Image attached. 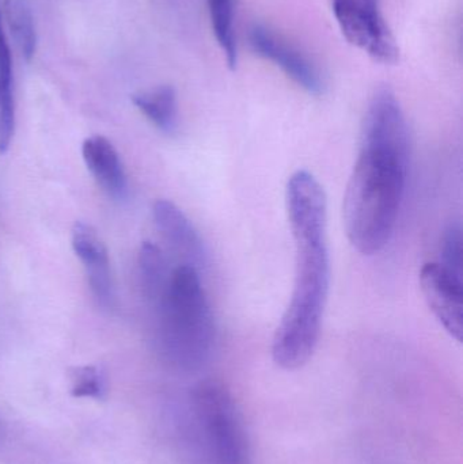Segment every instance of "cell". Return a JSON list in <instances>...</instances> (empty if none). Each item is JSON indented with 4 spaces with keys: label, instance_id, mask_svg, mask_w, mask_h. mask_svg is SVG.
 <instances>
[{
    "label": "cell",
    "instance_id": "cell-14",
    "mask_svg": "<svg viewBox=\"0 0 463 464\" xmlns=\"http://www.w3.org/2000/svg\"><path fill=\"white\" fill-rule=\"evenodd\" d=\"M2 16L21 56L24 60L32 59L37 48V33L26 0H3Z\"/></svg>",
    "mask_w": 463,
    "mask_h": 464
},
{
    "label": "cell",
    "instance_id": "cell-5",
    "mask_svg": "<svg viewBox=\"0 0 463 464\" xmlns=\"http://www.w3.org/2000/svg\"><path fill=\"white\" fill-rule=\"evenodd\" d=\"M332 11L351 45L381 64H396L400 49L382 13V0H332Z\"/></svg>",
    "mask_w": 463,
    "mask_h": 464
},
{
    "label": "cell",
    "instance_id": "cell-2",
    "mask_svg": "<svg viewBox=\"0 0 463 464\" xmlns=\"http://www.w3.org/2000/svg\"><path fill=\"white\" fill-rule=\"evenodd\" d=\"M410 157L361 147L345 190L342 218L351 245L380 253L393 235L404 198Z\"/></svg>",
    "mask_w": 463,
    "mask_h": 464
},
{
    "label": "cell",
    "instance_id": "cell-3",
    "mask_svg": "<svg viewBox=\"0 0 463 464\" xmlns=\"http://www.w3.org/2000/svg\"><path fill=\"white\" fill-rule=\"evenodd\" d=\"M158 304L162 353L179 370H200L214 352L215 324L198 270H173Z\"/></svg>",
    "mask_w": 463,
    "mask_h": 464
},
{
    "label": "cell",
    "instance_id": "cell-13",
    "mask_svg": "<svg viewBox=\"0 0 463 464\" xmlns=\"http://www.w3.org/2000/svg\"><path fill=\"white\" fill-rule=\"evenodd\" d=\"M132 102L155 127L173 132L178 119L177 92L171 86H158L132 95Z\"/></svg>",
    "mask_w": 463,
    "mask_h": 464
},
{
    "label": "cell",
    "instance_id": "cell-7",
    "mask_svg": "<svg viewBox=\"0 0 463 464\" xmlns=\"http://www.w3.org/2000/svg\"><path fill=\"white\" fill-rule=\"evenodd\" d=\"M249 44L258 56L274 63L304 92L323 94L325 84L317 65L283 35L257 24L249 30Z\"/></svg>",
    "mask_w": 463,
    "mask_h": 464
},
{
    "label": "cell",
    "instance_id": "cell-9",
    "mask_svg": "<svg viewBox=\"0 0 463 464\" xmlns=\"http://www.w3.org/2000/svg\"><path fill=\"white\" fill-rule=\"evenodd\" d=\"M71 242L86 270L92 295L101 305L109 307L114 299V289L108 250L102 239L92 226L76 222L71 234Z\"/></svg>",
    "mask_w": 463,
    "mask_h": 464
},
{
    "label": "cell",
    "instance_id": "cell-17",
    "mask_svg": "<svg viewBox=\"0 0 463 464\" xmlns=\"http://www.w3.org/2000/svg\"><path fill=\"white\" fill-rule=\"evenodd\" d=\"M71 395L73 398H92L103 400L106 394V382L102 371L95 365H82L71 368L68 372Z\"/></svg>",
    "mask_w": 463,
    "mask_h": 464
},
{
    "label": "cell",
    "instance_id": "cell-4",
    "mask_svg": "<svg viewBox=\"0 0 463 464\" xmlns=\"http://www.w3.org/2000/svg\"><path fill=\"white\" fill-rule=\"evenodd\" d=\"M192 416L204 464H252L244 421L225 384L198 383L192 392Z\"/></svg>",
    "mask_w": 463,
    "mask_h": 464
},
{
    "label": "cell",
    "instance_id": "cell-8",
    "mask_svg": "<svg viewBox=\"0 0 463 464\" xmlns=\"http://www.w3.org/2000/svg\"><path fill=\"white\" fill-rule=\"evenodd\" d=\"M420 285L424 299L435 318L446 332L462 341L463 283L462 278L446 269L440 262H429L421 267Z\"/></svg>",
    "mask_w": 463,
    "mask_h": 464
},
{
    "label": "cell",
    "instance_id": "cell-10",
    "mask_svg": "<svg viewBox=\"0 0 463 464\" xmlns=\"http://www.w3.org/2000/svg\"><path fill=\"white\" fill-rule=\"evenodd\" d=\"M155 226L185 264L198 269L206 261L203 240L187 215L169 200L155 201L152 207Z\"/></svg>",
    "mask_w": 463,
    "mask_h": 464
},
{
    "label": "cell",
    "instance_id": "cell-12",
    "mask_svg": "<svg viewBox=\"0 0 463 464\" xmlns=\"http://www.w3.org/2000/svg\"><path fill=\"white\" fill-rule=\"evenodd\" d=\"M15 127V108L13 94V57L2 24L0 7V154L10 149Z\"/></svg>",
    "mask_w": 463,
    "mask_h": 464
},
{
    "label": "cell",
    "instance_id": "cell-18",
    "mask_svg": "<svg viewBox=\"0 0 463 464\" xmlns=\"http://www.w3.org/2000/svg\"><path fill=\"white\" fill-rule=\"evenodd\" d=\"M442 261L440 264L454 275L462 278L463 275V248L462 228L458 223L449 226L442 237Z\"/></svg>",
    "mask_w": 463,
    "mask_h": 464
},
{
    "label": "cell",
    "instance_id": "cell-1",
    "mask_svg": "<svg viewBox=\"0 0 463 464\" xmlns=\"http://www.w3.org/2000/svg\"><path fill=\"white\" fill-rule=\"evenodd\" d=\"M285 204L295 240V281L275 333L272 357L283 370L294 371L312 359L320 340L331 280L328 206L325 190L307 170L295 171L288 179Z\"/></svg>",
    "mask_w": 463,
    "mask_h": 464
},
{
    "label": "cell",
    "instance_id": "cell-15",
    "mask_svg": "<svg viewBox=\"0 0 463 464\" xmlns=\"http://www.w3.org/2000/svg\"><path fill=\"white\" fill-rule=\"evenodd\" d=\"M212 32L225 54L230 70L238 64L236 30V0H207Z\"/></svg>",
    "mask_w": 463,
    "mask_h": 464
},
{
    "label": "cell",
    "instance_id": "cell-6",
    "mask_svg": "<svg viewBox=\"0 0 463 464\" xmlns=\"http://www.w3.org/2000/svg\"><path fill=\"white\" fill-rule=\"evenodd\" d=\"M361 147L388 150L410 157V132L400 101L389 87L372 95L362 125Z\"/></svg>",
    "mask_w": 463,
    "mask_h": 464
},
{
    "label": "cell",
    "instance_id": "cell-11",
    "mask_svg": "<svg viewBox=\"0 0 463 464\" xmlns=\"http://www.w3.org/2000/svg\"><path fill=\"white\" fill-rule=\"evenodd\" d=\"M82 155L90 173L109 195L122 198L127 192V176L113 144L95 135L82 144Z\"/></svg>",
    "mask_w": 463,
    "mask_h": 464
},
{
    "label": "cell",
    "instance_id": "cell-16",
    "mask_svg": "<svg viewBox=\"0 0 463 464\" xmlns=\"http://www.w3.org/2000/svg\"><path fill=\"white\" fill-rule=\"evenodd\" d=\"M139 269L144 292L151 300L160 299L170 275L162 250L152 242H143L139 251Z\"/></svg>",
    "mask_w": 463,
    "mask_h": 464
}]
</instances>
